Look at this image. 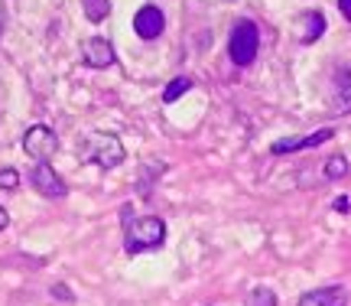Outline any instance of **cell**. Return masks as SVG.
<instances>
[{
    "label": "cell",
    "mask_w": 351,
    "mask_h": 306,
    "mask_svg": "<svg viewBox=\"0 0 351 306\" xmlns=\"http://www.w3.org/2000/svg\"><path fill=\"white\" fill-rule=\"evenodd\" d=\"M166 242V222L156 215L130 218L124 231V251L127 255H143V251H156Z\"/></svg>",
    "instance_id": "6da1fadb"
},
{
    "label": "cell",
    "mask_w": 351,
    "mask_h": 306,
    "mask_svg": "<svg viewBox=\"0 0 351 306\" xmlns=\"http://www.w3.org/2000/svg\"><path fill=\"white\" fill-rule=\"evenodd\" d=\"M82 160L85 163H98L104 169L124 163V143L117 134H104V130H91L82 141Z\"/></svg>",
    "instance_id": "7a4b0ae2"
},
{
    "label": "cell",
    "mask_w": 351,
    "mask_h": 306,
    "mask_svg": "<svg viewBox=\"0 0 351 306\" xmlns=\"http://www.w3.org/2000/svg\"><path fill=\"white\" fill-rule=\"evenodd\" d=\"M261 49V33L251 20H238L231 26V36H228V56L234 65H251L254 56Z\"/></svg>",
    "instance_id": "3957f363"
},
{
    "label": "cell",
    "mask_w": 351,
    "mask_h": 306,
    "mask_svg": "<svg viewBox=\"0 0 351 306\" xmlns=\"http://www.w3.org/2000/svg\"><path fill=\"white\" fill-rule=\"evenodd\" d=\"M23 150L29 153V160L43 163V160H49L52 153L59 150V137H56L52 128H46V124H33L23 137Z\"/></svg>",
    "instance_id": "277c9868"
},
{
    "label": "cell",
    "mask_w": 351,
    "mask_h": 306,
    "mask_svg": "<svg viewBox=\"0 0 351 306\" xmlns=\"http://www.w3.org/2000/svg\"><path fill=\"white\" fill-rule=\"evenodd\" d=\"M29 183H33V189L43 192L46 199H62L65 192H69V186L62 183V176L56 173L49 166V160H43V163L33 166V173H29Z\"/></svg>",
    "instance_id": "5b68a950"
},
{
    "label": "cell",
    "mask_w": 351,
    "mask_h": 306,
    "mask_svg": "<svg viewBox=\"0 0 351 306\" xmlns=\"http://www.w3.org/2000/svg\"><path fill=\"white\" fill-rule=\"evenodd\" d=\"M134 30H137L140 39H156V36H163V30H166L163 10H160L156 3H147V7H140L137 16H134Z\"/></svg>",
    "instance_id": "8992f818"
},
{
    "label": "cell",
    "mask_w": 351,
    "mask_h": 306,
    "mask_svg": "<svg viewBox=\"0 0 351 306\" xmlns=\"http://www.w3.org/2000/svg\"><path fill=\"white\" fill-rule=\"evenodd\" d=\"M335 137V130L326 128V130H315V134H309V137H287V141H276L274 147H270V153L274 156H287V153H296V150H306V147H319V143H326Z\"/></svg>",
    "instance_id": "52a82bcc"
},
{
    "label": "cell",
    "mask_w": 351,
    "mask_h": 306,
    "mask_svg": "<svg viewBox=\"0 0 351 306\" xmlns=\"http://www.w3.org/2000/svg\"><path fill=\"white\" fill-rule=\"evenodd\" d=\"M82 59H85V65H91V69H108V65H114V46L108 43V39L101 36H91L82 46Z\"/></svg>",
    "instance_id": "ba28073f"
},
{
    "label": "cell",
    "mask_w": 351,
    "mask_h": 306,
    "mask_svg": "<svg viewBox=\"0 0 351 306\" xmlns=\"http://www.w3.org/2000/svg\"><path fill=\"white\" fill-rule=\"evenodd\" d=\"M348 303V294L341 283H332V287H319V290H309V294L300 296V306H345Z\"/></svg>",
    "instance_id": "9c48e42d"
},
{
    "label": "cell",
    "mask_w": 351,
    "mask_h": 306,
    "mask_svg": "<svg viewBox=\"0 0 351 306\" xmlns=\"http://www.w3.org/2000/svg\"><path fill=\"white\" fill-rule=\"evenodd\" d=\"M302 20H306V33H302V43L309 46V43H315V39L326 33V16L319 10H309V13H302Z\"/></svg>",
    "instance_id": "30bf717a"
},
{
    "label": "cell",
    "mask_w": 351,
    "mask_h": 306,
    "mask_svg": "<svg viewBox=\"0 0 351 306\" xmlns=\"http://www.w3.org/2000/svg\"><path fill=\"white\" fill-rule=\"evenodd\" d=\"M82 10L91 23H101L108 13H111V0H82Z\"/></svg>",
    "instance_id": "8fae6325"
},
{
    "label": "cell",
    "mask_w": 351,
    "mask_h": 306,
    "mask_svg": "<svg viewBox=\"0 0 351 306\" xmlns=\"http://www.w3.org/2000/svg\"><path fill=\"white\" fill-rule=\"evenodd\" d=\"M189 89H192V78H189V75L173 78V82L166 85V91H163V102H166V104H173L176 98H179V95H186Z\"/></svg>",
    "instance_id": "7c38bea8"
},
{
    "label": "cell",
    "mask_w": 351,
    "mask_h": 306,
    "mask_svg": "<svg viewBox=\"0 0 351 306\" xmlns=\"http://www.w3.org/2000/svg\"><path fill=\"white\" fill-rule=\"evenodd\" d=\"M247 306H276V294L274 290H267V287H254Z\"/></svg>",
    "instance_id": "4fadbf2b"
},
{
    "label": "cell",
    "mask_w": 351,
    "mask_h": 306,
    "mask_svg": "<svg viewBox=\"0 0 351 306\" xmlns=\"http://www.w3.org/2000/svg\"><path fill=\"white\" fill-rule=\"evenodd\" d=\"M348 173V160L345 156H332L328 160V166H326V176L328 179H339V176H345Z\"/></svg>",
    "instance_id": "5bb4252c"
},
{
    "label": "cell",
    "mask_w": 351,
    "mask_h": 306,
    "mask_svg": "<svg viewBox=\"0 0 351 306\" xmlns=\"http://www.w3.org/2000/svg\"><path fill=\"white\" fill-rule=\"evenodd\" d=\"M16 183H20V173L16 169H0V189H16Z\"/></svg>",
    "instance_id": "9a60e30c"
},
{
    "label": "cell",
    "mask_w": 351,
    "mask_h": 306,
    "mask_svg": "<svg viewBox=\"0 0 351 306\" xmlns=\"http://www.w3.org/2000/svg\"><path fill=\"white\" fill-rule=\"evenodd\" d=\"M351 209V199L348 196H339V199H335V212H348Z\"/></svg>",
    "instance_id": "2e32d148"
},
{
    "label": "cell",
    "mask_w": 351,
    "mask_h": 306,
    "mask_svg": "<svg viewBox=\"0 0 351 306\" xmlns=\"http://www.w3.org/2000/svg\"><path fill=\"white\" fill-rule=\"evenodd\" d=\"M339 10L345 20H351V0H339Z\"/></svg>",
    "instance_id": "e0dca14e"
},
{
    "label": "cell",
    "mask_w": 351,
    "mask_h": 306,
    "mask_svg": "<svg viewBox=\"0 0 351 306\" xmlns=\"http://www.w3.org/2000/svg\"><path fill=\"white\" fill-rule=\"evenodd\" d=\"M7 225H10V215H7V209H3V205H0V231L7 228Z\"/></svg>",
    "instance_id": "ac0fdd59"
},
{
    "label": "cell",
    "mask_w": 351,
    "mask_h": 306,
    "mask_svg": "<svg viewBox=\"0 0 351 306\" xmlns=\"http://www.w3.org/2000/svg\"><path fill=\"white\" fill-rule=\"evenodd\" d=\"M52 296H62V300H72V294L65 287H52Z\"/></svg>",
    "instance_id": "d6986e66"
}]
</instances>
